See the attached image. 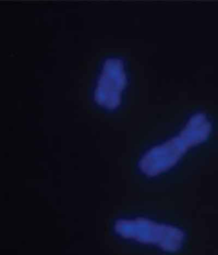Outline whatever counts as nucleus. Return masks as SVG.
I'll return each mask as SVG.
<instances>
[{"label":"nucleus","instance_id":"obj_1","mask_svg":"<svg viewBox=\"0 0 218 255\" xmlns=\"http://www.w3.org/2000/svg\"><path fill=\"white\" fill-rule=\"evenodd\" d=\"M211 125L202 114L193 116L178 136L155 146L145 154L140 167L145 174L156 176L177 163L188 148L207 138Z\"/></svg>","mask_w":218,"mask_h":255},{"label":"nucleus","instance_id":"obj_2","mask_svg":"<svg viewBox=\"0 0 218 255\" xmlns=\"http://www.w3.org/2000/svg\"><path fill=\"white\" fill-rule=\"evenodd\" d=\"M115 230L124 238L156 244L169 251L177 250L183 239V233L177 229L146 219L120 220L115 225Z\"/></svg>","mask_w":218,"mask_h":255},{"label":"nucleus","instance_id":"obj_3","mask_svg":"<svg viewBox=\"0 0 218 255\" xmlns=\"http://www.w3.org/2000/svg\"><path fill=\"white\" fill-rule=\"evenodd\" d=\"M125 85L126 74L123 62L118 58L108 59L98 80L95 100L102 107L114 110L120 105Z\"/></svg>","mask_w":218,"mask_h":255}]
</instances>
